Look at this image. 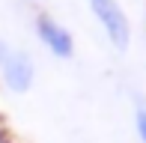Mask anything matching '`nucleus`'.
<instances>
[{"label":"nucleus","instance_id":"f257e3e1","mask_svg":"<svg viewBox=\"0 0 146 143\" xmlns=\"http://www.w3.org/2000/svg\"><path fill=\"white\" fill-rule=\"evenodd\" d=\"M90 9L96 15V21L102 24L108 42L113 45L116 51H128L131 45V24H128V15L125 9L116 3V0H90Z\"/></svg>","mask_w":146,"mask_h":143},{"label":"nucleus","instance_id":"f03ea898","mask_svg":"<svg viewBox=\"0 0 146 143\" xmlns=\"http://www.w3.org/2000/svg\"><path fill=\"white\" fill-rule=\"evenodd\" d=\"M0 75L12 93H27L33 87L36 72H33V60L24 51H15L6 42H0Z\"/></svg>","mask_w":146,"mask_h":143},{"label":"nucleus","instance_id":"7ed1b4c3","mask_svg":"<svg viewBox=\"0 0 146 143\" xmlns=\"http://www.w3.org/2000/svg\"><path fill=\"white\" fill-rule=\"evenodd\" d=\"M33 27H36L39 42H42L45 48L57 57V60H72V57H75V36H72L69 30L57 21V18L39 12L36 21H33Z\"/></svg>","mask_w":146,"mask_h":143},{"label":"nucleus","instance_id":"20e7f679","mask_svg":"<svg viewBox=\"0 0 146 143\" xmlns=\"http://www.w3.org/2000/svg\"><path fill=\"white\" fill-rule=\"evenodd\" d=\"M134 125H137V134H140V143H146V107H137Z\"/></svg>","mask_w":146,"mask_h":143}]
</instances>
